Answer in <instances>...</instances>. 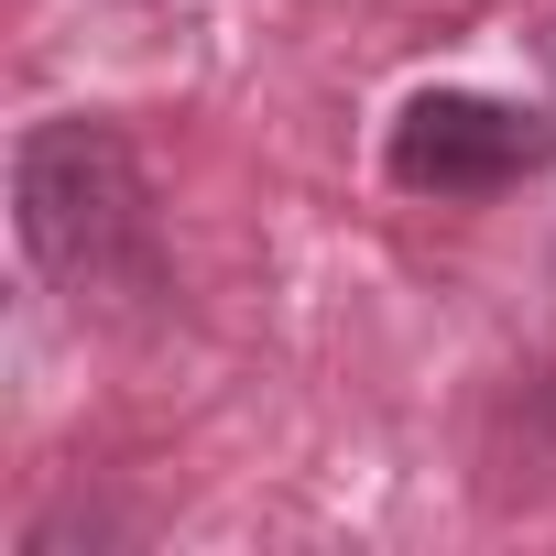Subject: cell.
Listing matches in <instances>:
<instances>
[{"label":"cell","mask_w":556,"mask_h":556,"mask_svg":"<svg viewBox=\"0 0 556 556\" xmlns=\"http://www.w3.org/2000/svg\"><path fill=\"white\" fill-rule=\"evenodd\" d=\"M12 207H23V251L55 273L66 295H110V285H153V207H142V164L110 121H45L12 153Z\"/></svg>","instance_id":"1"},{"label":"cell","mask_w":556,"mask_h":556,"mask_svg":"<svg viewBox=\"0 0 556 556\" xmlns=\"http://www.w3.org/2000/svg\"><path fill=\"white\" fill-rule=\"evenodd\" d=\"M556 153V131L513 99H469V88H437L393 121V175L415 197H491L513 175H534Z\"/></svg>","instance_id":"2"}]
</instances>
